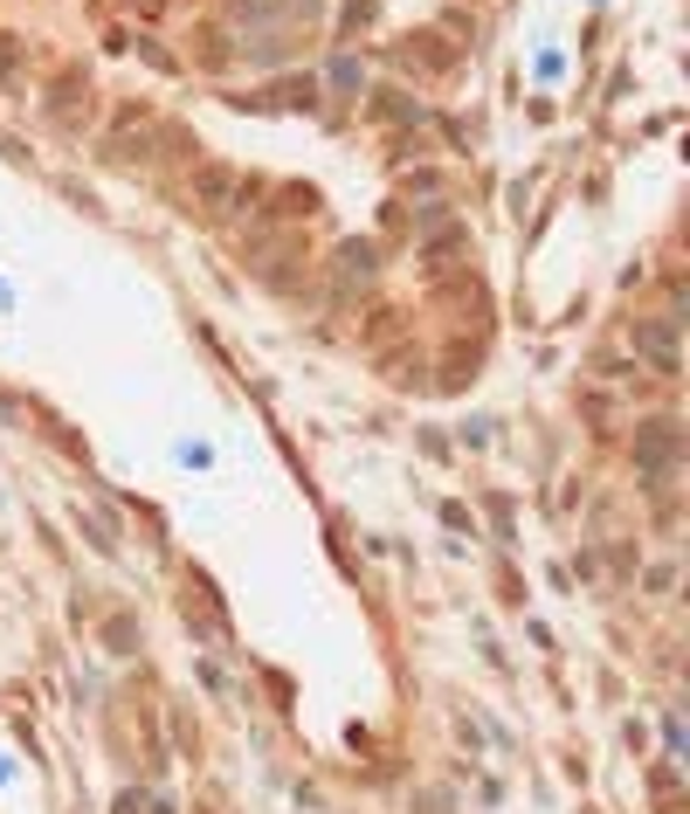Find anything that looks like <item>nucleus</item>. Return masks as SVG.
<instances>
[{"label":"nucleus","mask_w":690,"mask_h":814,"mask_svg":"<svg viewBox=\"0 0 690 814\" xmlns=\"http://www.w3.org/2000/svg\"><path fill=\"white\" fill-rule=\"evenodd\" d=\"M677 449H683V428L670 422V414H650V422L635 428V463H642L650 483H663V476L677 470Z\"/></svg>","instance_id":"obj_1"},{"label":"nucleus","mask_w":690,"mask_h":814,"mask_svg":"<svg viewBox=\"0 0 690 814\" xmlns=\"http://www.w3.org/2000/svg\"><path fill=\"white\" fill-rule=\"evenodd\" d=\"M83 104H91V83H83L76 70H62L49 91H41V111H49L56 125H76V118H83Z\"/></svg>","instance_id":"obj_2"},{"label":"nucleus","mask_w":690,"mask_h":814,"mask_svg":"<svg viewBox=\"0 0 690 814\" xmlns=\"http://www.w3.org/2000/svg\"><path fill=\"white\" fill-rule=\"evenodd\" d=\"M635 345H642V359H650L656 373H677V325L670 318H642L635 325Z\"/></svg>","instance_id":"obj_3"},{"label":"nucleus","mask_w":690,"mask_h":814,"mask_svg":"<svg viewBox=\"0 0 690 814\" xmlns=\"http://www.w3.org/2000/svg\"><path fill=\"white\" fill-rule=\"evenodd\" d=\"M407 62H428V70H456V49L442 35H407Z\"/></svg>","instance_id":"obj_4"},{"label":"nucleus","mask_w":690,"mask_h":814,"mask_svg":"<svg viewBox=\"0 0 690 814\" xmlns=\"http://www.w3.org/2000/svg\"><path fill=\"white\" fill-rule=\"evenodd\" d=\"M380 270V249H373V241H345V249H338V276H373Z\"/></svg>","instance_id":"obj_5"},{"label":"nucleus","mask_w":690,"mask_h":814,"mask_svg":"<svg viewBox=\"0 0 690 814\" xmlns=\"http://www.w3.org/2000/svg\"><path fill=\"white\" fill-rule=\"evenodd\" d=\"M21 70H28V42H21V35H8V28H0V83H14Z\"/></svg>","instance_id":"obj_6"},{"label":"nucleus","mask_w":690,"mask_h":814,"mask_svg":"<svg viewBox=\"0 0 690 814\" xmlns=\"http://www.w3.org/2000/svg\"><path fill=\"white\" fill-rule=\"evenodd\" d=\"M228 187H235V173H228V166H201V187H193V193H201L207 208H222V201H228Z\"/></svg>","instance_id":"obj_7"},{"label":"nucleus","mask_w":690,"mask_h":814,"mask_svg":"<svg viewBox=\"0 0 690 814\" xmlns=\"http://www.w3.org/2000/svg\"><path fill=\"white\" fill-rule=\"evenodd\" d=\"M255 104H305V111H311V104H318V83H276V91H263Z\"/></svg>","instance_id":"obj_8"},{"label":"nucleus","mask_w":690,"mask_h":814,"mask_svg":"<svg viewBox=\"0 0 690 814\" xmlns=\"http://www.w3.org/2000/svg\"><path fill=\"white\" fill-rule=\"evenodd\" d=\"M373 118H386V125H394V118H415V97H394V91H380V97H373Z\"/></svg>","instance_id":"obj_9"},{"label":"nucleus","mask_w":690,"mask_h":814,"mask_svg":"<svg viewBox=\"0 0 690 814\" xmlns=\"http://www.w3.org/2000/svg\"><path fill=\"white\" fill-rule=\"evenodd\" d=\"M104 642H111V649L124 656V649H132V622H124V614H118V622H111V635H104Z\"/></svg>","instance_id":"obj_10"},{"label":"nucleus","mask_w":690,"mask_h":814,"mask_svg":"<svg viewBox=\"0 0 690 814\" xmlns=\"http://www.w3.org/2000/svg\"><path fill=\"white\" fill-rule=\"evenodd\" d=\"M118 814H145V794H124V801H118Z\"/></svg>","instance_id":"obj_11"}]
</instances>
